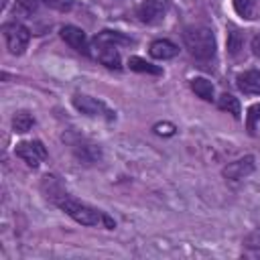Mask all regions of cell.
<instances>
[{
	"mask_svg": "<svg viewBox=\"0 0 260 260\" xmlns=\"http://www.w3.org/2000/svg\"><path fill=\"white\" fill-rule=\"evenodd\" d=\"M57 205L71 217V219H75L77 223H81V225H98V223H106V228H114V221L108 217V215H104L102 211H98V209H93V207H89V205H85V203H81V201H75V199H71V197H61L59 201H57Z\"/></svg>",
	"mask_w": 260,
	"mask_h": 260,
	"instance_id": "6da1fadb",
	"label": "cell"
},
{
	"mask_svg": "<svg viewBox=\"0 0 260 260\" xmlns=\"http://www.w3.org/2000/svg\"><path fill=\"white\" fill-rule=\"evenodd\" d=\"M183 41H185V47L189 49V53L195 59L207 61L215 53L213 32L209 28H205V26H191V28H187L183 32Z\"/></svg>",
	"mask_w": 260,
	"mask_h": 260,
	"instance_id": "7a4b0ae2",
	"label": "cell"
},
{
	"mask_svg": "<svg viewBox=\"0 0 260 260\" xmlns=\"http://www.w3.org/2000/svg\"><path fill=\"white\" fill-rule=\"evenodd\" d=\"M2 32H4V39H6V45H8V51L12 55H22L28 41H30V32L24 24L20 22H6L2 26Z\"/></svg>",
	"mask_w": 260,
	"mask_h": 260,
	"instance_id": "3957f363",
	"label": "cell"
},
{
	"mask_svg": "<svg viewBox=\"0 0 260 260\" xmlns=\"http://www.w3.org/2000/svg\"><path fill=\"white\" fill-rule=\"evenodd\" d=\"M169 8H171L169 0H144L136 8V16L144 24H158V22L165 20Z\"/></svg>",
	"mask_w": 260,
	"mask_h": 260,
	"instance_id": "277c9868",
	"label": "cell"
},
{
	"mask_svg": "<svg viewBox=\"0 0 260 260\" xmlns=\"http://www.w3.org/2000/svg\"><path fill=\"white\" fill-rule=\"evenodd\" d=\"M73 106L85 116H102L106 120H114L116 118V114L104 102H100L95 98H89V95H75L73 98Z\"/></svg>",
	"mask_w": 260,
	"mask_h": 260,
	"instance_id": "5b68a950",
	"label": "cell"
},
{
	"mask_svg": "<svg viewBox=\"0 0 260 260\" xmlns=\"http://www.w3.org/2000/svg\"><path fill=\"white\" fill-rule=\"evenodd\" d=\"M14 152H16L18 158H22L32 169H37L39 162L47 156V150L43 148V144L39 140H35V142H20V144H16Z\"/></svg>",
	"mask_w": 260,
	"mask_h": 260,
	"instance_id": "8992f818",
	"label": "cell"
},
{
	"mask_svg": "<svg viewBox=\"0 0 260 260\" xmlns=\"http://www.w3.org/2000/svg\"><path fill=\"white\" fill-rule=\"evenodd\" d=\"M61 39L71 47L75 49L77 53H83V55H89V45H87V37L85 32L79 28V26H73V24H65L61 28Z\"/></svg>",
	"mask_w": 260,
	"mask_h": 260,
	"instance_id": "52a82bcc",
	"label": "cell"
},
{
	"mask_svg": "<svg viewBox=\"0 0 260 260\" xmlns=\"http://www.w3.org/2000/svg\"><path fill=\"white\" fill-rule=\"evenodd\" d=\"M252 171H254V156H244V158H238V160L230 162L223 169V177H228V179H242V177L250 175Z\"/></svg>",
	"mask_w": 260,
	"mask_h": 260,
	"instance_id": "ba28073f",
	"label": "cell"
},
{
	"mask_svg": "<svg viewBox=\"0 0 260 260\" xmlns=\"http://www.w3.org/2000/svg\"><path fill=\"white\" fill-rule=\"evenodd\" d=\"M177 53H179V47L175 43L167 41V39H156V41L150 43V55L154 59H162V61L165 59H173Z\"/></svg>",
	"mask_w": 260,
	"mask_h": 260,
	"instance_id": "9c48e42d",
	"label": "cell"
},
{
	"mask_svg": "<svg viewBox=\"0 0 260 260\" xmlns=\"http://www.w3.org/2000/svg\"><path fill=\"white\" fill-rule=\"evenodd\" d=\"M238 87L244 93H256L260 95V71H244L238 75Z\"/></svg>",
	"mask_w": 260,
	"mask_h": 260,
	"instance_id": "30bf717a",
	"label": "cell"
},
{
	"mask_svg": "<svg viewBox=\"0 0 260 260\" xmlns=\"http://www.w3.org/2000/svg\"><path fill=\"white\" fill-rule=\"evenodd\" d=\"M73 152H75V156L79 158V160H83V162H95L98 158H100V148L95 146V144H89V142H85V140H79V142H75L73 146Z\"/></svg>",
	"mask_w": 260,
	"mask_h": 260,
	"instance_id": "8fae6325",
	"label": "cell"
},
{
	"mask_svg": "<svg viewBox=\"0 0 260 260\" xmlns=\"http://www.w3.org/2000/svg\"><path fill=\"white\" fill-rule=\"evenodd\" d=\"M95 49H98V59L106 67L120 69V55H118V51H116L114 45H95Z\"/></svg>",
	"mask_w": 260,
	"mask_h": 260,
	"instance_id": "7c38bea8",
	"label": "cell"
},
{
	"mask_svg": "<svg viewBox=\"0 0 260 260\" xmlns=\"http://www.w3.org/2000/svg\"><path fill=\"white\" fill-rule=\"evenodd\" d=\"M93 43H95V45H114V47H116V45H130L132 39L124 37V35L118 32V30H102V32L95 35Z\"/></svg>",
	"mask_w": 260,
	"mask_h": 260,
	"instance_id": "4fadbf2b",
	"label": "cell"
},
{
	"mask_svg": "<svg viewBox=\"0 0 260 260\" xmlns=\"http://www.w3.org/2000/svg\"><path fill=\"white\" fill-rule=\"evenodd\" d=\"M191 89L201 98V100H205V102H213L215 98H213V83L209 81V79H205V77H195V79H191Z\"/></svg>",
	"mask_w": 260,
	"mask_h": 260,
	"instance_id": "5bb4252c",
	"label": "cell"
},
{
	"mask_svg": "<svg viewBox=\"0 0 260 260\" xmlns=\"http://www.w3.org/2000/svg\"><path fill=\"white\" fill-rule=\"evenodd\" d=\"M43 189H45L47 197H49L53 203H57L61 197H65V195H67V193L61 189V185H59L57 177H53V175H47V177H43Z\"/></svg>",
	"mask_w": 260,
	"mask_h": 260,
	"instance_id": "9a60e30c",
	"label": "cell"
},
{
	"mask_svg": "<svg viewBox=\"0 0 260 260\" xmlns=\"http://www.w3.org/2000/svg\"><path fill=\"white\" fill-rule=\"evenodd\" d=\"M128 67H130L132 71L150 73V75H160V73H162L160 67L152 65V63H148V61H144V59H140V57H130V59H128Z\"/></svg>",
	"mask_w": 260,
	"mask_h": 260,
	"instance_id": "2e32d148",
	"label": "cell"
},
{
	"mask_svg": "<svg viewBox=\"0 0 260 260\" xmlns=\"http://www.w3.org/2000/svg\"><path fill=\"white\" fill-rule=\"evenodd\" d=\"M217 106H219V110H223V112L232 114L234 118H240V102H238L234 95H230V93H223V95H219V100H217Z\"/></svg>",
	"mask_w": 260,
	"mask_h": 260,
	"instance_id": "e0dca14e",
	"label": "cell"
},
{
	"mask_svg": "<svg viewBox=\"0 0 260 260\" xmlns=\"http://www.w3.org/2000/svg\"><path fill=\"white\" fill-rule=\"evenodd\" d=\"M32 124H35V120H32V116L26 114V112H18V114H14V118H12V128H14V132H18V134L28 132V130L32 128Z\"/></svg>",
	"mask_w": 260,
	"mask_h": 260,
	"instance_id": "ac0fdd59",
	"label": "cell"
},
{
	"mask_svg": "<svg viewBox=\"0 0 260 260\" xmlns=\"http://www.w3.org/2000/svg\"><path fill=\"white\" fill-rule=\"evenodd\" d=\"M232 2H234L236 12L242 18H254V4H256V0H232Z\"/></svg>",
	"mask_w": 260,
	"mask_h": 260,
	"instance_id": "d6986e66",
	"label": "cell"
},
{
	"mask_svg": "<svg viewBox=\"0 0 260 260\" xmlns=\"http://www.w3.org/2000/svg\"><path fill=\"white\" fill-rule=\"evenodd\" d=\"M37 10V0H18L14 6V14H22V16H30Z\"/></svg>",
	"mask_w": 260,
	"mask_h": 260,
	"instance_id": "ffe728a7",
	"label": "cell"
},
{
	"mask_svg": "<svg viewBox=\"0 0 260 260\" xmlns=\"http://www.w3.org/2000/svg\"><path fill=\"white\" fill-rule=\"evenodd\" d=\"M240 49H242V37H240L238 30H232V32L228 35V51H230L232 55H236Z\"/></svg>",
	"mask_w": 260,
	"mask_h": 260,
	"instance_id": "44dd1931",
	"label": "cell"
},
{
	"mask_svg": "<svg viewBox=\"0 0 260 260\" xmlns=\"http://www.w3.org/2000/svg\"><path fill=\"white\" fill-rule=\"evenodd\" d=\"M49 8L53 10H59V12H69L71 6H73V0H43Z\"/></svg>",
	"mask_w": 260,
	"mask_h": 260,
	"instance_id": "7402d4cb",
	"label": "cell"
},
{
	"mask_svg": "<svg viewBox=\"0 0 260 260\" xmlns=\"http://www.w3.org/2000/svg\"><path fill=\"white\" fill-rule=\"evenodd\" d=\"M256 120H260V104H256L248 110V130H250V134H254Z\"/></svg>",
	"mask_w": 260,
	"mask_h": 260,
	"instance_id": "603a6c76",
	"label": "cell"
},
{
	"mask_svg": "<svg viewBox=\"0 0 260 260\" xmlns=\"http://www.w3.org/2000/svg\"><path fill=\"white\" fill-rule=\"evenodd\" d=\"M154 132L160 134V136H171V134L175 132V126L169 124V122H162V124H156V126H154Z\"/></svg>",
	"mask_w": 260,
	"mask_h": 260,
	"instance_id": "cb8c5ba5",
	"label": "cell"
},
{
	"mask_svg": "<svg viewBox=\"0 0 260 260\" xmlns=\"http://www.w3.org/2000/svg\"><path fill=\"white\" fill-rule=\"evenodd\" d=\"M252 51H254V55L260 57V35H256V37L252 39Z\"/></svg>",
	"mask_w": 260,
	"mask_h": 260,
	"instance_id": "d4e9b609",
	"label": "cell"
},
{
	"mask_svg": "<svg viewBox=\"0 0 260 260\" xmlns=\"http://www.w3.org/2000/svg\"><path fill=\"white\" fill-rule=\"evenodd\" d=\"M244 256H250V258H260V250H250V252H246Z\"/></svg>",
	"mask_w": 260,
	"mask_h": 260,
	"instance_id": "484cf974",
	"label": "cell"
}]
</instances>
